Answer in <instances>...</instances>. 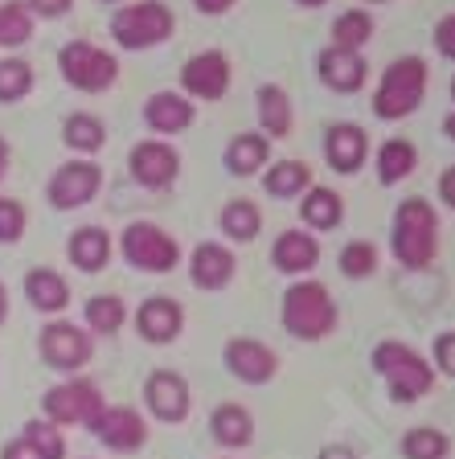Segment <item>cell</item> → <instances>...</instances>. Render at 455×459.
Returning <instances> with one entry per match:
<instances>
[{
    "label": "cell",
    "mask_w": 455,
    "mask_h": 459,
    "mask_svg": "<svg viewBox=\"0 0 455 459\" xmlns=\"http://www.w3.org/2000/svg\"><path fill=\"white\" fill-rule=\"evenodd\" d=\"M389 247L407 271H423L435 263L439 255V218L435 205L427 197H410L394 210V226H389Z\"/></svg>",
    "instance_id": "obj_1"
},
{
    "label": "cell",
    "mask_w": 455,
    "mask_h": 459,
    "mask_svg": "<svg viewBox=\"0 0 455 459\" xmlns=\"http://www.w3.org/2000/svg\"><path fill=\"white\" fill-rule=\"evenodd\" d=\"M279 320H284V333L295 341H324L341 316H337V299H332L328 287L316 283V279H300L284 291Z\"/></svg>",
    "instance_id": "obj_2"
},
{
    "label": "cell",
    "mask_w": 455,
    "mask_h": 459,
    "mask_svg": "<svg viewBox=\"0 0 455 459\" xmlns=\"http://www.w3.org/2000/svg\"><path fill=\"white\" fill-rule=\"evenodd\" d=\"M370 365H373V373H378L381 382L389 385V398L402 402V406L418 402L431 385H435V365L418 353V349H410V344H402V341H381L378 349H373Z\"/></svg>",
    "instance_id": "obj_3"
},
{
    "label": "cell",
    "mask_w": 455,
    "mask_h": 459,
    "mask_svg": "<svg viewBox=\"0 0 455 459\" xmlns=\"http://www.w3.org/2000/svg\"><path fill=\"white\" fill-rule=\"evenodd\" d=\"M427 95V57L407 54L398 62H389L386 74H381L378 91H373V115L394 124V119H407L418 111Z\"/></svg>",
    "instance_id": "obj_4"
},
{
    "label": "cell",
    "mask_w": 455,
    "mask_h": 459,
    "mask_svg": "<svg viewBox=\"0 0 455 459\" xmlns=\"http://www.w3.org/2000/svg\"><path fill=\"white\" fill-rule=\"evenodd\" d=\"M172 9L164 0H140V4H124L111 17V38L119 49H156L161 41L172 38Z\"/></svg>",
    "instance_id": "obj_5"
},
{
    "label": "cell",
    "mask_w": 455,
    "mask_h": 459,
    "mask_svg": "<svg viewBox=\"0 0 455 459\" xmlns=\"http://www.w3.org/2000/svg\"><path fill=\"white\" fill-rule=\"evenodd\" d=\"M41 406H46V419L54 422V427H86L91 430L95 419L103 414L107 398L91 377H66V382L49 385Z\"/></svg>",
    "instance_id": "obj_6"
},
{
    "label": "cell",
    "mask_w": 455,
    "mask_h": 459,
    "mask_svg": "<svg viewBox=\"0 0 455 459\" xmlns=\"http://www.w3.org/2000/svg\"><path fill=\"white\" fill-rule=\"evenodd\" d=\"M57 70H62V78L74 91L99 95V91L115 86V78H119V57L91 46V41H66V46L57 49Z\"/></svg>",
    "instance_id": "obj_7"
},
{
    "label": "cell",
    "mask_w": 455,
    "mask_h": 459,
    "mask_svg": "<svg viewBox=\"0 0 455 459\" xmlns=\"http://www.w3.org/2000/svg\"><path fill=\"white\" fill-rule=\"evenodd\" d=\"M119 250H124L127 267L148 271V275H164L180 263V242L156 221H132L119 238Z\"/></svg>",
    "instance_id": "obj_8"
},
{
    "label": "cell",
    "mask_w": 455,
    "mask_h": 459,
    "mask_svg": "<svg viewBox=\"0 0 455 459\" xmlns=\"http://www.w3.org/2000/svg\"><path fill=\"white\" fill-rule=\"evenodd\" d=\"M38 349H41V361H46L49 369L70 373V377L95 357V341H91V333L78 328L74 320H49V325L41 328Z\"/></svg>",
    "instance_id": "obj_9"
},
{
    "label": "cell",
    "mask_w": 455,
    "mask_h": 459,
    "mask_svg": "<svg viewBox=\"0 0 455 459\" xmlns=\"http://www.w3.org/2000/svg\"><path fill=\"white\" fill-rule=\"evenodd\" d=\"M99 189H103V169L95 160H66L49 177L46 201L54 210H83V205L95 201Z\"/></svg>",
    "instance_id": "obj_10"
},
{
    "label": "cell",
    "mask_w": 455,
    "mask_h": 459,
    "mask_svg": "<svg viewBox=\"0 0 455 459\" xmlns=\"http://www.w3.org/2000/svg\"><path fill=\"white\" fill-rule=\"evenodd\" d=\"M180 86L185 99H201V103H218L230 91V57L222 49H201L180 66Z\"/></svg>",
    "instance_id": "obj_11"
},
{
    "label": "cell",
    "mask_w": 455,
    "mask_h": 459,
    "mask_svg": "<svg viewBox=\"0 0 455 459\" xmlns=\"http://www.w3.org/2000/svg\"><path fill=\"white\" fill-rule=\"evenodd\" d=\"M144 406L161 422H185L193 411V390L177 369H152L144 382Z\"/></svg>",
    "instance_id": "obj_12"
},
{
    "label": "cell",
    "mask_w": 455,
    "mask_h": 459,
    "mask_svg": "<svg viewBox=\"0 0 455 459\" xmlns=\"http://www.w3.org/2000/svg\"><path fill=\"white\" fill-rule=\"evenodd\" d=\"M222 365L234 373L238 382H247V385H267L279 373L276 349H267V344L255 341V336H234V341H226V349H222Z\"/></svg>",
    "instance_id": "obj_13"
},
{
    "label": "cell",
    "mask_w": 455,
    "mask_h": 459,
    "mask_svg": "<svg viewBox=\"0 0 455 459\" xmlns=\"http://www.w3.org/2000/svg\"><path fill=\"white\" fill-rule=\"evenodd\" d=\"M127 169H132V181L144 189H169L180 172V152L164 140H144L127 152Z\"/></svg>",
    "instance_id": "obj_14"
},
{
    "label": "cell",
    "mask_w": 455,
    "mask_h": 459,
    "mask_svg": "<svg viewBox=\"0 0 455 459\" xmlns=\"http://www.w3.org/2000/svg\"><path fill=\"white\" fill-rule=\"evenodd\" d=\"M91 430H95V439L107 451H119V455H132V451H140L148 443V422L132 406H103V414L95 419Z\"/></svg>",
    "instance_id": "obj_15"
},
{
    "label": "cell",
    "mask_w": 455,
    "mask_h": 459,
    "mask_svg": "<svg viewBox=\"0 0 455 459\" xmlns=\"http://www.w3.org/2000/svg\"><path fill=\"white\" fill-rule=\"evenodd\" d=\"M136 333L148 344H172L180 333H185V307L172 296H152L140 304L136 312Z\"/></svg>",
    "instance_id": "obj_16"
},
{
    "label": "cell",
    "mask_w": 455,
    "mask_h": 459,
    "mask_svg": "<svg viewBox=\"0 0 455 459\" xmlns=\"http://www.w3.org/2000/svg\"><path fill=\"white\" fill-rule=\"evenodd\" d=\"M234 271H238V258L230 255V247H222V242H201V247H193L189 279L197 291H222V287H230L234 283Z\"/></svg>",
    "instance_id": "obj_17"
},
{
    "label": "cell",
    "mask_w": 455,
    "mask_h": 459,
    "mask_svg": "<svg viewBox=\"0 0 455 459\" xmlns=\"http://www.w3.org/2000/svg\"><path fill=\"white\" fill-rule=\"evenodd\" d=\"M316 74H320V82L328 86V91H337V95H353V91H361L365 86V78H370V66H365V57L353 54V49H320V57H316Z\"/></svg>",
    "instance_id": "obj_18"
},
{
    "label": "cell",
    "mask_w": 455,
    "mask_h": 459,
    "mask_svg": "<svg viewBox=\"0 0 455 459\" xmlns=\"http://www.w3.org/2000/svg\"><path fill=\"white\" fill-rule=\"evenodd\" d=\"M365 156H370V135H365L361 124H332L328 127V135H324V160L337 172L353 177V172L365 164Z\"/></svg>",
    "instance_id": "obj_19"
},
{
    "label": "cell",
    "mask_w": 455,
    "mask_h": 459,
    "mask_svg": "<svg viewBox=\"0 0 455 459\" xmlns=\"http://www.w3.org/2000/svg\"><path fill=\"white\" fill-rule=\"evenodd\" d=\"M193 119H197V107L177 91H156L144 103V124L161 135H180L185 127H193Z\"/></svg>",
    "instance_id": "obj_20"
},
{
    "label": "cell",
    "mask_w": 455,
    "mask_h": 459,
    "mask_svg": "<svg viewBox=\"0 0 455 459\" xmlns=\"http://www.w3.org/2000/svg\"><path fill=\"white\" fill-rule=\"evenodd\" d=\"M271 263L284 275H308L320 263V242H316V234H303V230H284L271 247Z\"/></svg>",
    "instance_id": "obj_21"
},
{
    "label": "cell",
    "mask_w": 455,
    "mask_h": 459,
    "mask_svg": "<svg viewBox=\"0 0 455 459\" xmlns=\"http://www.w3.org/2000/svg\"><path fill=\"white\" fill-rule=\"evenodd\" d=\"M111 255H115V247L103 226H78L66 242V258L78 271H86V275H99L111 263Z\"/></svg>",
    "instance_id": "obj_22"
},
{
    "label": "cell",
    "mask_w": 455,
    "mask_h": 459,
    "mask_svg": "<svg viewBox=\"0 0 455 459\" xmlns=\"http://www.w3.org/2000/svg\"><path fill=\"white\" fill-rule=\"evenodd\" d=\"M25 299L41 316H62L70 307V283L54 267H33L25 275Z\"/></svg>",
    "instance_id": "obj_23"
},
{
    "label": "cell",
    "mask_w": 455,
    "mask_h": 459,
    "mask_svg": "<svg viewBox=\"0 0 455 459\" xmlns=\"http://www.w3.org/2000/svg\"><path fill=\"white\" fill-rule=\"evenodd\" d=\"M258 127H263L267 140H284L292 135V124H295V111H292V99H287L284 86L267 82L258 86Z\"/></svg>",
    "instance_id": "obj_24"
},
{
    "label": "cell",
    "mask_w": 455,
    "mask_h": 459,
    "mask_svg": "<svg viewBox=\"0 0 455 459\" xmlns=\"http://www.w3.org/2000/svg\"><path fill=\"white\" fill-rule=\"evenodd\" d=\"M267 156H271V140L263 132H238L226 143L222 160H226V169L234 177H255L258 169H267Z\"/></svg>",
    "instance_id": "obj_25"
},
{
    "label": "cell",
    "mask_w": 455,
    "mask_h": 459,
    "mask_svg": "<svg viewBox=\"0 0 455 459\" xmlns=\"http://www.w3.org/2000/svg\"><path fill=\"white\" fill-rule=\"evenodd\" d=\"M209 430H214V439L222 443V447H250V439H255V419H250L247 406H238V402H226V406H218V411L209 414Z\"/></svg>",
    "instance_id": "obj_26"
},
{
    "label": "cell",
    "mask_w": 455,
    "mask_h": 459,
    "mask_svg": "<svg viewBox=\"0 0 455 459\" xmlns=\"http://www.w3.org/2000/svg\"><path fill=\"white\" fill-rule=\"evenodd\" d=\"M300 218L303 226H312V230H337L345 221V201L341 193H332L324 189V185H312V189H303L300 193Z\"/></svg>",
    "instance_id": "obj_27"
},
{
    "label": "cell",
    "mask_w": 455,
    "mask_h": 459,
    "mask_svg": "<svg viewBox=\"0 0 455 459\" xmlns=\"http://www.w3.org/2000/svg\"><path fill=\"white\" fill-rule=\"evenodd\" d=\"M62 143H66V148H74V152H83V156H95L99 148L107 143L103 119H99V115H91V111L66 115V124H62Z\"/></svg>",
    "instance_id": "obj_28"
},
{
    "label": "cell",
    "mask_w": 455,
    "mask_h": 459,
    "mask_svg": "<svg viewBox=\"0 0 455 459\" xmlns=\"http://www.w3.org/2000/svg\"><path fill=\"white\" fill-rule=\"evenodd\" d=\"M218 226L230 242H255L258 230H263V213H258L255 201L238 197V201H226V210L218 213Z\"/></svg>",
    "instance_id": "obj_29"
},
{
    "label": "cell",
    "mask_w": 455,
    "mask_h": 459,
    "mask_svg": "<svg viewBox=\"0 0 455 459\" xmlns=\"http://www.w3.org/2000/svg\"><path fill=\"white\" fill-rule=\"evenodd\" d=\"M263 189L284 201L300 197L303 189H312V169H308V160H276L263 177Z\"/></svg>",
    "instance_id": "obj_30"
},
{
    "label": "cell",
    "mask_w": 455,
    "mask_h": 459,
    "mask_svg": "<svg viewBox=\"0 0 455 459\" xmlns=\"http://www.w3.org/2000/svg\"><path fill=\"white\" fill-rule=\"evenodd\" d=\"M83 320L91 336H115L127 325V304L119 296H91L83 307Z\"/></svg>",
    "instance_id": "obj_31"
},
{
    "label": "cell",
    "mask_w": 455,
    "mask_h": 459,
    "mask_svg": "<svg viewBox=\"0 0 455 459\" xmlns=\"http://www.w3.org/2000/svg\"><path fill=\"white\" fill-rule=\"evenodd\" d=\"M418 169V148L410 140H386L378 148V181L398 185Z\"/></svg>",
    "instance_id": "obj_32"
},
{
    "label": "cell",
    "mask_w": 455,
    "mask_h": 459,
    "mask_svg": "<svg viewBox=\"0 0 455 459\" xmlns=\"http://www.w3.org/2000/svg\"><path fill=\"white\" fill-rule=\"evenodd\" d=\"M370 38H373V17L365 9H345L341 17L332 21V46L337 49L361 54V49L370 46Z\"/></svg>",
    "instance_id": "obj_33"
},
{
    "label": "cell",
    "mask_w": 455,
    "mask_h": 459,
    "mask_svg": "<svg viewBox=\"0 0 455 459\" xmlns=\"http://www.w3.org/2000/svg\"><path fill=\"white\" fill-rule=\"evenodd\" d=\"M33 13L25 9V0H4L0 4V49H17L33 38Z\"/></svg>",
    "instance_id": "obj_34"
},
{
    "label": "cell",
    "mask_w": 455,
    "mask_h": 459,
    "mask_svg": "<svg viewBox=\"0 0 455 459\" xmlns=\"http://www.w3.org/2000/svg\"><path fill=\"white\" fill-rule=\"evenodd\" d=\"M402 455L407 459H447L451 455V439L439 427H410L402 435Z\"/></svg>",
    "instance_id": "obj_35"
},
{
    "label": "cell",
    "mask_w": 455,
    "mask_h": 459,
    "mask_svg": "<svg viewBox=\"0 0 455 459\" xmlns=\"http://www.w3.org/2000/svg\"><path fill=\"white\" fill-rule=\"evenodd\" d=\"M33 91V66L25 57H0V103H21Z\"/></svg>",
    "instance_id": "obj_36"
},
{
    "label": "cell",
    "mask_w": 455,
    "mask_h": 459,
    "mask_svg": "<svg viewBox=\"0 0 455 459\" xmlns=\"http://www.w3.org/2000/svg\"><path fill=\"white\" fill-rule=\"evenodd\" d=\"M337 267H341L345 279H370L373 271H378V247L365 238L349 242V247L341 250V258H337Z\"/></svg>",
    "instance_id": "obj_37"
},
{
    "label": "cell",
    "mask_w": 455,
    "mask_h": 459,
    "mask_svg": "<svg viewBox=\"0 0 455 459\" xmlns=\"http://www.w3.org/2000/svg\"><path fill=\"white\" fill-rule=\"evenodd\" d=\"M21 435H25V439L33 443L46 459H66V435H62L49 419H29Z\"/></svg>",
    "instance_id": "obj_38"
},
{
    "label": "cell",
    "mask_w": 455,
    "mask_h": 459,
    "mask_svg": "<svg viewBox=\"0 0 455 459\" xmlns=\"http://www.w3.org/2000/svg\"><path fill=\"white\" fill-rule=\"evenodd\" d=\"M29 226V213L25 205H21L17 197H0V242L4 247H13V242H21V234H25Z\"/></svg>",
    "instance_id": "obj_39"
},
{
    "label": "cell",
    "mask_w": 455,
    "mask_h": 459,
    "mask_svg": "<svg viewBox=\"0 0 455 459\" xmlns=\"http://www.w3.org/2000/svg\"><path fill=\"white\" fill-rule=\"evenodd\" d=\"M70 4H74V0H25V9L33 13V17H41V21H57V17H66Z\"/></svg>",
    "instance_id": "obj_40"
},
{
    "label": "cell",
    "mask_w": 455,
    "mask_h": 459,
    "mask_svg": "<svg viewBox=\"0 0 455 459\" xmlns=\"http://www.w3.org/2000/svg\"><path fill=\"white\" fill-rule=\"evenodd\" d=\"M435 369H443L447 377H455V328L435 341Z\"/></svg>",
    "instance_id": "obj_41"
},
{
    "label": "cell",
    "mask_w": 455,
    "mask_h": 459,
    "mask_svg": "<svg viewBox=\"0 0 455 459\" xmlns=\"http://www.w3.org/2000/svg\"><path fill=\"white\" fill-rule=\"evenodd\" d=\"M435 49L443 57H455V13H447V17L435 25Z\"/></svg>",
    "instance_id": "obj_42"
},
{
    "label": "cell",
    "mask_w": 455,
    "mask_h": 459,
    "mask_svg": "<svg viewBox=\"0 0 455 459\" xmlns=\"http://www.w3.org/2000/svg\"><path fill=\"white\" fill-rule=\"evenodd\" d=\"M0 459H46V455H41V451L33 447V443L25 439V435H21V439L4 443V451H0Z\"/></svg>",
    "instance_id": "obj_43"
},
{
    "label": "cell",
    "mask_w": 455,
    "mask_h": 459,
    "mask_svg": "<svg viewBox=\"0 0 455 459\" xmlns=\"http://www.w3.org/2000/svg\"><path fill=\"white\" fill-rule=\"evenodd\" d=\"M230 4L234 0H193V9L206 13V17H222V13H230Z\"/></svg>",
    "instance_id": "obj_44"
},
{
    "label": "cell",
    "mask_w": 455,
    "mask_h": 459,
    "mask_svg": "<svg viewBox=\"0 0 455 459\" xmlns=\"http://www.w3.org/2000/svg\"><path fill=\"white\" fill-rule=\"evenodd\" d=\"M439 197H443L447 205L455 210V164H451V169H443V177H439Z\"/></svg>",
    "instance_id": "obj_45"
},
{
    "label": "cell",
    "mask_w": 455,
    "mask_h": 459,
    "mask_svg": "<svg viewBox=\"0 0 455 459\" xmlns=\"http://www.w3.org/2000/svg\"><path fill=\"white\" fill-rule=\"evenodd\" d=\"M316 459H357V451L345 447V443H328V447H320V455Z\"/></svg>",
    "instance_id": "obj_46"
},
{
    "label": "cell",
    "mask_w": 455,
    "mask_h": 459,
    "mask_svg": "<svg viewBox=\"0 0 455 459\" xmlns=\"http://www.w3.org/2000/svg\"><path fill=\"white\" fill-rule=\"evenodd\" d=\"M9 160H13V148H9V140L0 135V181H4V172H9Z\"/></svg>",
    "instance_id": "obj_47"
},
{
    "label": "cell",
    "mask_w": 455,
    "mask_h": 459,
    "mask_svg": "<svg viewBox=\"0 0 455 459\" xmlns=\"http://www.w3.org/2000/svg\"><path fill=\"white\" fill-rule=\"evenodd\" d=\"M4 320H9V287L0 283V325H4Z\"/></svg>",
    "instance_id": "obj_48"
},
{
    "label": "cell",
    "mask_w": 455,
    "mask_h": 459,
    "mask_svg": "<svg viewBox=\"0 0 455 459\" xmlns=\"http://www.w3.org/2000/svg\"><path fill=\"white\" fill-rule=\"evenodd\" d=\"M443 135H447V140H455V111L443 119Z\"/></svg>",
    "instance_id": "obj_49"
},
{
    "label": "cell",
    "mask_w": 455,
    "mask_h": 459,
    "mask_svg": "<svg viewBox=\"0 0 455 459\" xmlns=\"http://www.w3.org/2000/svg\"><path fill=\"white\" fill-rule=\"evenodd\" d=\"M295 4H303V9H320V4H328V0H295Z\"/></svg>",
    "instance_id": "obj_50"
},
{
    "label": "cell",
    "mask_w": 455,
    "mask_h": 459,
    "mask_svg": "<svg viewBox=\"0 0 455 459\" xmlns=\"http://www.w3.org/2000/svg\"><path fill=\"white\" fill-rule=\"evenodd\" d=\"M451 99H455V78H451Z\"/></svg>",
    "instance_id": "obj_51"
},
{
    "label": "cell",
    "mask_w": 455,
    "mask_h": 459,
    "mask_svg": "<svg viewBox=\"0 0 455 459\" xmlns=\"http://www.w3.org/2000/svg\"><path fill=\"white\" fill-rule=\"evenodd\" d=\"M107 4H119V0H107Z\"/></svg>",
    "instance_id": "obj_52"
},
{
    "label": "cell",
    "mask_w": 455,
    "mask_h": 459,
    "mask_svg": "<svg viewBox=\"0 0 455 459\" xmlns=\"http://www.w3.org/2000/svg\"><path fill=\"white\" fill-rule=\"evenodd\" d=\"M370 4H381V0H370Z\"/></svg>",
    "instance_id": "obj_53"
}]
</instances>
